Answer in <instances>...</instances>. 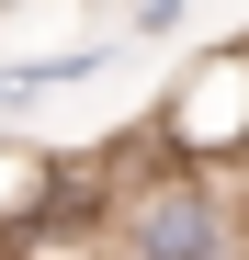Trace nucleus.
I'll return each mask as SVG.
<instances>
[{
    "label": "nucleus",
    "mask_w": 249,
    "mask_h": 260,
    "mask_svg": "<svg viewBox=\"0 0 249 260\" xmlns=\"http://www.w3.org/2000/svg\"><path fill=\"white\" fill-rule=\"evenodd\" d=\"M102 46H57V57H23V68H0V102H34V91H68V79H91Z\"/></svg>",
    "instance_id": "f257e3e1"
},
{
    "label": "nucleus",
    "mask_w": 249,
    "mask_h": 260,
    "mask_svg": "<svg viewBox=\"0 0 249 260\" xmlns=\"http://www.w3.org/2000/svg\"><path fill=\"white\" fill-rule=\"evenodd\" d=\"M181 23V0H136V34H170Z\"/></svg>",
    "instance_id": "f03ea898"
}]
</instances>
